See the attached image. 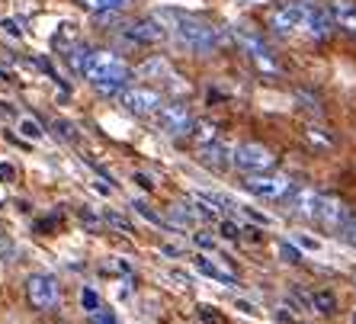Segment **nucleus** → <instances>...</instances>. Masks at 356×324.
Returning <instances> with one entry per match:
<instances>
[{"label":"nucleus","instance_id":"1","mask_svg":"<svg viewBox=\"0 0 356 324\" xmlns=\"http://www.w3.org/2000/svg\"><path fill=\"white\" fill-rule=\"evenodd\" d=\"M161 19L170 23L177 42L186 45L190 51H196V55H209V51H218L225 45V33L218 26L206 23V19L190 17V13H164Z\"/></svg>","mask_w":356,"mask_h":324},{"label":"nucleus","instance_id":"2","mask_svg":"<svg viewBox=\"0 0 356 324\" xmlns=\"http://www.w3.org/2000/svg\"><path fill=\"white\" fill-rule=\"evenodd\" d=\"M132 77V67L125 65L113 51H93V61L87 67V81L97 87L99 97H116L125 93V83Z\"/></svg>","mask_w":356,"mask_h":324},{"label":"nucleus","instance_id":"3","mask_svg":"<svg viewBox=\"0 0 356 324\" xmlns=\"http://www.w3.org/2000/svg\"><path fill=\"white\" fill-rule=\"evenodd\" d=\"M232 161H234V167L248 170L250 177L270 174V170L276 167V154L266 148V145H260V142H244V145H238V148L232 151Z\"/></svg>","mask_w":356,"mask_h":324},{"label":"nucleus","instance_id":"4","mask_svg":"<svg viewBox=\"0 0 356 324\" xmlns=\"http://www.w3.org/2000/svg\"><path fill=\"white\" fill-rule=\"evenodd\" d=\"M26 295L33 302V308L39 311H51L61 305V286L51 273H33L26 280Z\"/></svg>","mask_w":356,"mask_h":324},{"label":"nucleus","instance_id":"5","mask_svg":"<svg viewBox=\"0 0 356 324\" xmlns=\"http://www.w3.org/2000/svg\"><path fill=\"white\" fill-rule=\"evenodd\" d=\"M193 129H196V119L186 103H164V109L158 113V132L183 138V135H193Z\"/></svg>","mask_w":356,"mask_h":324},{"label":"nucleus","instance_id":"6","mask_svg":"<svg viewBox=\"0 0 356 324\" xmlns=\"http://www.w3.org/2000/svg\"><path fill=\"white\" fill-rule=\"evenodd\" d=\"M244 190L260 196V200H289L292 193H296V183L280 174H257L244 180Z\"/></svg>","mask_w":356,"mask_h":324},{"label":"nucleus","instance_id":"7","mask_svg":"<svg viewBox=\"0 0 356 324\" xmlns=\"http://www.w3.org/2000/svg\"><path fill=\"white\" fill-rule=\"evenodd\" d=\"M234 42H238L241 49L250 55V61L264 71V74H270V77H276L280 74V65H276V58H273V51L266 49V42L260 39L257 33H250V29H238L234 33Z\"/></svg>","mask_w":356,"mask_h":324},{"label":"nucleus","instance_id":"8","mask_svg":"<svg viewBox=\"0 0 356 324\" xmlns=\"http://www.w3.org/2000/svg\"><path fill=\"white\" fill-rule=\"evenodd\" d=\"M122 106L132 113V116H154L164 109V97L151 87H129L122 93Z\"/></svg>","mask_w":356,"mask_h":324},{"label":"nucleus","instance_id":"9","mask_svg":"<svg viewBox=\"0 0 356 324\" xmlns=\"http://www.w3.org/2000/svg\"><path fill=\"white\" fill-rule=\"evenodd\" d=\"M350 206L343 200H334V196H324L321 200V212H318V225H324L327 232L343 234V228L350 225Z\"/></svg>","mask_w":356,"mask_h":324},{"label":"nucleus","instance_id":"10","mask_svg":"<svg viewBox=\"0 0 356 324\" xmlns=\"http://www.w3.org/2000/svg\"><path fill=\"white\" fill-rule=\"evenodd\" d=\"M321 200L324 196H318L312 186H296V193H292L289 200V212L298 218H308V222H318V212H321Z\"/></svg>","mask_w":356,"mask_h":324},{"label":"nucleus","instance_id":"11","mask_svg":"<svg viewBox=\"0 0 356 324\" xmlns=\"http://www.w3.org/2000/svg\"><path fill=\"white\" fill-rule=\"evenodd\" d=\"M302 17H305V7L302 3H282L270 13V29L280 35H292L302 29Z\"/></svg>","mask_w":356,"mask_h":324},{"label":"nucleus","instance_id":"12","mask_svg":"<svg viewBox=\"0 0 356 324\" xmlns=\"http://www.w3.org/2000/svg\"><path fill=\"white\" fill-rule=\"evenodd\" d=\"M164 35H167V26H164V19H161V17L138 19V23H132L129 29H125V39L138 42V45H158Z\"/></svg>","mask_w":356,"mask_h":324},{"label":"nucleus","instance_id":"13","mask_svg":"<svg viewBox=\"0 0 356 324\" xmlns=\"http://www.w3.org/2000/svg\"><path fill=\"white\" fill-rule=\"evenodd\" d=\"M305 7V17H302V29H305L312 39H327L334 29V19L324 13L321 7H315V3H302Z\"/></svg>","mask_w":356,"mask_h":324},{"label":"nucleus","instance_id":"14","mask_svg":"<svg viewBox=\"0 0 356 324\" xmlns=\"http://www.w3.org/2000/svg\"><path fill=\"white\" fill-rule=\"evenodd\" d=\"M196 266L202 270V273L209 276V280H216V283H225V286H238V273H234L232 266L225 264L218 254H212V257H196Z\"/></svg>","mask_w":356,"mask_h":324},{"label":"nucleus","instance_id":"15","mask_svg":"<svg viewBox=\"0 0 356 324\" xmlns=\"http://www.w3.org/2000/svg\"><path fill=\"white\" fill-rule=\"evenodd\" d=\"M199 164L212 167V170H225V167H232V151L225 148V145L212 142V145H202V151H199Z\"/></svg>","mask_w":356,"mask_h":324},{"label":"nucleus","instance_id":"16","mask_svg":"<svg viewBox=\"0 0 356 324\" xmlns=\"http://www.w3.org/2000/svg\"><path fill=\"white\" fill-rule=\"evenodd\" d=\"M138 77H148V81H170L174 71H170V61L154 55V58H148L145 65H138Z\"/></svg>","mask_w":356,"mask_h":324},{"label":"nucleus","instance_id":"17","mask_svg":"<svg viewBox=\"0 0 356 324\" xmlns=\"http://www.w3.org/2000/svg\"><path fill=\"white\" fill-rule=\"evenodd\" d=\"M77 39H81V29H77V23H61L58 33L51 35V45H55V51H74L77 49Z\"/></svg>","mask_w":356,"mask_h":324},{"label":"nucleus","instance_id":"18","mask_svg":"<svg viewBox=\"0 0 356 324\" xmlns=\"http://www.w3.org/2000/svg\"><path fill=\"white\" fill-rule=\"evenodd\" d=\"M334 17L343 29L356 33V0H334Z\"/></svg>","mask_w":356,"mask_h":324},{"label":"nucleus","instance_id":"19","mask_svg":"<svg viewBox=\"0 0 356 324\" xmlns=\"http://www.w3.org/2000/svg\"><path fill=\"white\" fill-rule=\"evenodd\" d=\"M93 61V49H87V45H77L74 51H67V65H71V71H74L77 77H87V67H90Z\"/></svg>","mask_w":356,"mask_h":324},{"label":"nucleus","instance_id":"20","mask_svg":"<svg viewBox=\"0 0 356 324\" xmlns=\"http://www.w3.org/2000/svg\"><path fill=\"white\" fill-rule=\"evenodd\" d=\"M81 3L93 13H119V10L132 7V0H81Z\"/></svg>","mask_w":356,"mask_h":324},{"label":"nucleus","instance_id":"21","mask_svg":"<svg viewBox=\"0 0 356 324\" xmlns=\"http://www.w3.org/2000/svg\"><path fill=\"white\" fill-rule=\"evenodd\" d=\"M312 308H318L321 315H331L334 308H337V299H334V292H315V295H312Z\"/></svg>","mask_w":356,"mask_h":324},{"label":"nucleus","instance_id":"22","mask_svg":"<svg viewBox=\"0 0 356 324\" xmlns=\"http://www.w3.org/2000/svg\"><path fill=\"white\" fill-rule=\"evenodd\" d=\"M132 209L138 212L141 218H148L151 225H167V218H161L158 212H154V209H148V202H145V200H135V202H132Z\"/></svg>","mask_w":356,"mask_h":324},{"label":"nucleus","instance_id":"23","mask_svg":"<svg viewBox=\"0 0 356 324\" xmlns=\"http://www.w3.org/2000/svg\"><path fill=\"white\" fill-rule=\"evenodd\" d=\"M193 138L202 145H212L216 142V125H209V122H196V129H193Z\"/></svg>","mask_w":356,"mask_h":324},{"label":"nucleus","instance_id":"24","mask_svg":"<svg viewBox=\"0 0 356 324\" xmlns=\"http://www.w3.org/2000/svg\"><path fill=\"white\" fill-rule=\"evenodd\" d=\"M81 305H83V311H87V315L103 311V308H99V295L93 289H81Z\"/></svg>","mask_w":356,"mask_h":324},{"label":"nucleus","instance_id":"25","mask_svg":"<svg viewBox=\"0 0 356 324\" xmlns=\"http://www.w3.org/2000/svg\"><path fill=\"white\" fill-rule=\"evenodd\" d=\"M19 132H23L26 138H33V142H39L42 135H45V132H42V125L35 122V119H29V116L19 119Z\"/></svg>","mask_w":356,"mask_h":324},{"label":"nucleus","instance_id":"26","mask_svg":"<svg viewBox=\"0 0 356 324\" xmlns=\"http://www.w3.org/2000/svg\"><path fill=\"white\" fill-rule=\"evenodd\" d=\"M276 250H280V257L286 260V264H298V260H302V250H298L296 244H289V241H280L276 244Z\"/></svg>","mask_w":356,"mask_h":324},{"label":"nucleus","instance_id":"27","mask_svg":"<svg viewBox=\"0 0 356 324\" xmlns=\"http://www.w3.org/2000/svg\"><path fill=\"white\" fill-rule=\"evenodd\" d=\"M51 129H55V135H61L65 142H77V132H74V125L67 122V119H55V125H51Z\"/></svg>","mask_w":356,"mask_h":324},{"label":"nucleus","instance_id":"28","mask_svg":"<svg viewBox=\"0 0 356 324\" xmlns=\"http://www.w3.org/2000/svg\"><path fill=\"white\" fill-rule=\"evenodd\" d=\"M296 248H305V250H321V241H318V238H308V234H296Z\"/></svg>","mask_w":356,"mask_h":324},{"label":"nucleus","instance_id":"29","mask_svg":"<svg viewBox=\"0 0 356 324\" xmlns=\"http://www.w3.org/2000/svg\"><path fill=\"white\" fill-rule=\"evenodd\" d=\"M244 216H248L250 222H257V225H273V218L266 216V212H257V209H244Z\"/></svg>","mask_w":356,"mask_h":324},{"label":"nucleus","instance_id":"30","mask_svg":"<svg viewBox=\"0 0 356 324\" xmlns=\"http://www.w3.org/2000/svg\"><path fill=\"white\" fill-rule=\"evenodd\" d=\"M238 234H241V228L234 222H222V238L225 241H238Z\"/></svg>","mask_w":356,"mask_h":324},{"label":"nucleus","instance_id":"31","mask_svg":"<svg viewBox=\"0 0 356 324\" xmlns=\"http://www.w3.org/2000/svg\"><path fill=\"white\" fill-rule=\"evenodd\" d=\"M90 324H119V321H116V315H113V311H106V308H103V311L90 315Z\"/></svg>","mask_w":356,"mask_h":324},{"label":"nucleus","instance_id":"32","mask_svg":"<svg viewBox=\"0 0 356 324\" xmlns=\"http://www.w3.org/2000/svg\"><path fill=\"white\" fill-rule=\"evenodd\" d=\"M106 222H109V225H116V228H122V232H132V225L125 222L122 216H116V212H106Z\"/></svg>","mask_w":356,"mask_h":324},{"label":"nucleus","instance_id":"33","mask_svg":"<svg viewBox=\"0 0 356 324\" xmlns=\"http://www.w3.org/2000/svg\"><path fill=\"white\" fill-rule=\"evenodd\" d=\"M0 180H3V183L17 180V167H13V164H7V161H3V164H0Z\"/></svg>","mask_w":356,"mask_h":324},{"label":"nucleus","instance_id":"34","mask_svg":"<svg viewBox=\"0 0 356 324\" xmlns=\"http://www.w3.org/2000/svg\"><path fill=\"white\" fill-rule=\"evenodd\" d=\"M343 241H350V244H353V248H356V216L350 218V225H347V228H343Z\"/></svg>","mask_w":356,"mask_h":324},{"label":"nucleus","instance_id":"35","mask_svg":"<svg viewBox=\"0 0 356 324\" xmlns=\"http://www.w3.org/2000/svg\"><path fill=\"white\" fill-rule=\"evenodd\" d=\"M0 29H3V33H10V35H17V39L23 35V33H19V26L13 23V19H0Z\"/></svg>","mask_w":356,"mask_h":324},{"label":"nucleus","instance_id":"36","mask_svg":"<svg viewBox=\"0 0 356 324\" xmlns=\"http://www.w3.org/2000/svg\"><path fill=\"white\" fill-rule=\"evenodd\" d=\"M308 138H312V142H315V145H324V148L331 145V138H324V135L318 132V129H308Z\"/></svg>","mask_w":356,"mask_h":324},{"label":"nucleus","instance_id":"37","mask_svg":"<svg viewBox=\"0 0 356 324\" xmlns=\"http://www.w3.org/2000/svg\"><path fill=\"white\" fill-rule=\"evenodd\" d=\"M196 244L206 250H216V238H209V234H196Z\"/></svg>","mask_w":356,"mask_h":324},{"label":"nucleus","instance_id":"38","mask_svg":"<svg viewBox=\"0 0 356 324\" xmlns=\"http://www.w3.org/2000/svg\"><path fill=\"white\" fill-rule=\"evenodd\" d=\"M135 180H138V186H141L145 193L154 190V183H151V177H148V174H135Z\"/></svg>","mask_w":356,"mask_h":324},{"label":"nucleus","instance_id":"39","mask_svg":"<svg viewBox=\"0 0 356 324\" xmlns=\"http://www.w3.org/2000/svg\"><path fill=\"white\" fill-rule=\"evenodd\" d=\"M161 254H170V257H180L183 250H180V248H174V244H164V248H161Z\"/></svg>","mask_w":356,"mask_h":324},{"label":"nucleus","instance_id":"40","mask_svg":"<svg viewBox=\"0 0 356 324\" xmlns=\"http://www.w3.org/2000/svg\"><path fill=\"white\" fill-rule=\"evenodd\" d=\"M3 77H7V74H3V71H0V81H3Z\"/></svg>","mask_w":356,"mask_h":324},{"label":"nucleus","instance_id":"41","mask_svg":"<svg viewBox=\"0 0 356 324\" xmlns=\"http://www.w3.org/2000/svg\"><path fill=\"white\" fill-rule=\"evenodd\" d=\"M353 324H356V315H353Z\"/></svg>","mask_w":356,"mask_h":324}]
</instances>
